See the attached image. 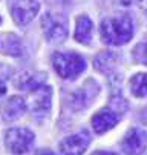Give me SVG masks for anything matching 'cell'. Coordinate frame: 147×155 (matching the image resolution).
I'll return each instance as SVG.
<instances>
[{
  "mask_svg": "<svg viewBox=\"0 0 147 155\" xmlns=\"http://www.w3.org/2000/svg\"><path fill=\"white\" fill-rule=\"evenodd\" d=\"M120 120H121V115L109 106V107H103L101 110H98L92 117L91 124L95 130V134L103 135L106 132H109L110 129H113L120 123Z\"/></svg>",
  "mask_w": 147,
  "mask_h": 155,
  "instance_id": "10",
  "label": "cell"
},
{
  "mask_svg": "<svg viewBox=\"0 0 147 155\" xmlns=\"http://www.w3.org/2000/svg\"><path fill=\"white\" fill-rule=\"evenodd\" d=\"M133 21L127 14H115L103 18L100 25L101 40L110 46L126 45L133 37Z\"/></svg>",
  "mask_w": 147,
  "mask_h": 155,
  "instance_id": "1",
  "label": "cell"
},
{
  "mask_svg": "<svg viewBox=\"0 0 147 155\" xmlns=\"http://www.w3.org/2000/svg\"><path fill=\"white\" fill-rule=\"evenodd\" d=\"M52 66L65 80H74L86 71V60L78 52H54Z\"/></svg>",
  "mask_w": 147,
  "mask_h": 155,
  "instance_id": "2",
  "label": "cell"
},
{
  "mask_svg": "<svg viewBox=\"0 0 147 155\" xmlns=\"http://www.w3.org/2000/svg\"><path fill=\"white\" fill-rule=\"evenodd\" d=\"M139 118H141V121L147 126V107H145V109L142 110V112H141V117H139Z\"/></svg>",
  "mask_w": 147,
  "mask_h": 155,
  "instance_id": "23",
  "label": "cell"
},
{
  "mask_svg": "<svg viewBox=\"0 0 147 155\" xmlns=\"http://www.w3.org/2000/svg\"><path fill=\"white\" fill-rule=\"evenodd\" d=\"M100 94V86L91 78L78 89L68 94L66 103L72 110H81L91 104V101Z\"/></svg>",
  "mask_w": 147,
  "mask_h": 155,
  "instance_id": "5",
  "label": "cell"
},
{
  "mask_svg": "<svg viewBox=\"0 0 147 155\" xmlns=\"http://www.w3.org/2000/svg\"><path fill=\"white\" fill-rule=\"evenodd\" d=\"M46 80V74L45 72H20L15 78H14V86L17 89L22 91H32L35 87L41 86Z\"/></svg>",
  "mask_w": 147,
  "mask_h": 155,
  "instance_id": "13",
  "label": "cell"
},
{
  "mask_svg": "<svg viewBox=\"0 0 147 155\" xmlns=\"http://www.w3.org/2000/svg\"><path fill=\"white\" fill-rule=\"evenodd\" d=\"M92 34H94V23L92 20L81 14L77 17V21H75V31H74V38L81 43V45H91L92 43Z\"/></svg>",
  "mask_w": 147,
  "mask_h": 155,
  "instance_id": "14",
  "label": "cell"
},
{
  "mask_svg": "<svg viewBox=\"0 0 147 155\" xmlns=\"http://www.w3.org/2000/svg\"><path fill=\"white\" fill-rule=\"evenodd\" d=\"M132 55H133V60L138 64L147 66V41H139L138 45H135Z\"/></svg>",
  "mask_w": 147,
  "mask_h": 155,
  "instance_id": "17",
  "label": "cell"
},
{
  "mask_svg": "<svg viewBox=\"0 0 147 155\" xmlns=\"http://www.w3.org/2000/svg\"><path fill=\"white\" fill-rule=\"evenodd\" d=\"M91 155H117V153H113V152H107V150H95V152L91 153Z\"/></svg>",
  "mask_w": 147,
  "mask_h": 155,
  "instance_id": "21",
  "label": "cell"
},
{
  "mask_svg": "<svg viewBox=\"0 0 147 155\" xmlns=\"http://www.w3.org/2000/svg\"><path fill=\"white\" fill-rule=\"evenodd\" d=\"M26 110V100L20 95H14L6 100V103L2 106V117L5 121H14L18 120Z\"/></svg>",
  "mask_w": 147,
  "mask_h": 155,
  "instance_id": "12",
  "label": "cell"
},
{
  "mask_svg": "<svg viewBox=\"0 0 147 155\" xmlns=\"http://www.w3.org/2000/svg\"><path fill=\"white\" fill-rule=\"evenodd\" d=\"M5 94H6V84L3 81H0V98H2Z\"/></svg>",
  "mask_w": 147,
  "mask_h": 155,
  "instance_id": "22",
  "label": "cell"
},
{
  "mask_svg": "<svg viewBox=\"0 0 147 155\" xmlns=\"http://www.w3.org/2000/svg\"><path fill=\"white\" fill-rule=\"evenodd\" d=\"M35 135L28 127H11L5 134V146L12 155H23L34 144Z\"/></svg>",
  "mask_w": 147,
  "mask_h": 155,
  "instance_id": "4",
  "label": "cell"
},
{
  "mask_svg": "<svg viewBox=\"0 0 147 155\" xmlns=\"http://www.w3.org/2000/svg\"><path fill=\"white\" fill-rule=\"evenodd\" d=\"M46 2L51 5H55V6H61V5H68L69 0H46Z\"/></svg>",
  "mask_w": 147,
  "mask_h": 155,
  "instance_id": "18",
  "label": "cell"
},
{
  "mask_svg": "<svg viewBox=\"0 0 147 155\" xmlns=\"http://www.w3.org/2000/svg\"><path fill=\"white\" fill-rule=\"evenodd\" d=\"M118 63V54L113 51H101L94 58L95 69L101 74H110Z\"/></svg>",
  "mask_w": 147,
  "mask_h": 155,
  "instance_id": "15",
  "label": "cell"
},
{
  "mask_svg": "<svg viewBox=\"0 0 147 155\" xmlns=\"http://www.w3.org/2000/svg\"><path fill=\"white\" fill-rule=\"evenodd\" d=\"M34 155H55L51 149H38Z\"/></svg>",
  "mask_w": 147,
  "mask_h": 155,
  "instance_id": "19",
  "label": "cell"
},
{
  "mask_svg": "<svg viewBox=\"0 0 147 155\" xmlns=\"http://www.w3.org/2000/svg\"><path fill=\"white\" fill-rule=\"evenodd\" d=\"M0 54L9 57H22L23 43L12 32H0Z\"/></svg>",
  "mask_w": 147,
  "mask_h": 155,
  "instance_id": "11",
  "label": "cell"
},
{
  "mask_svg": "<svg viewBox=\"0 0 147 155\" xmlns=\"http://www.w3.org/2000/svg\"><path fill=\"white\" fill-rule=\"evenodd\" d=\"M138 5H139L141 11L147 15V0H138Z\"/></svg>",
  "mask_w": 147,
  "mask_h": 155,
  "instance_id": "20",
  "label": "cell"
},
{
  "mask_svg": "<svg viewBox=\"0 0 147 155\" xmlns=\"http://www.w3.org/2000/svg\"><path fill=\"white\" fill-rule=\"evenodd\" d=\"M124 155H142L147 149V132L141 127H130L121 141Z\"/></svg>",
  "mask_w": 147,
  "mask_h": 155,
  "instance_id": "6",
  "label": "cell"
},
{
  "mask_svg": "<svg viewBox=\"0 0 147 155\" xmlns=\"http://www.w3.org/2000/svg\"><path fill=\"white\" fill-rule=\"evenodd\" d=\"M38 9H40V5L37 0H12L9 6L12 20L20 26H25L29 21H32Z\"/></svg>",
  "mask_w": 147,
  "mask_h": 155,
  "instance_id": "7",
  "label": "cell"
},
{
  "mask_svg": "<svg viewBox=\"0 0 147 155\" xmlns=\"http://www.w3.org/2000/svg\"><path fill=\"white\" fill-rule=\"evenodd\" d=\"M120 2H121V3L124 5V6H130V5H132V3L135 2V0H120Z\"/></svg>",
  "mask_w": 147,
  "mask_h": 155,
  "instance_id": "24",
  "label": "cell"
},
{
  "mask_svg": "<svg viewBox=\"0 0 147 155\" xmlns=\"http://www.w3.org/2000/svg\"><path fill=\"white\" fill-rule=\"evenodd\" d=\"M51 98H52V89L49 86L41 84L35 89L29 91V106L32 114L37 115H46L51 109Z\"/></svg>",
  "mask_w": 147,
  "mask_h": 155,
  "instance_id": "9",
  "label": "cell"
},
{
  "mask_svg": "<svg viewBox=\"0 0 147 155\" xmlns=\"http://www.w3.org/2000/svg\"><path fill=\"white\" fill-rule=\"evenodd\" d=\"M41 31L49 43H61L66 40L69 32L68 20L61 14L46 12L41 17Z\"/></svg>",
  "mask_w": 147,
  "mask_h": 155,
  "instance_id": "3",
  "label": "cell"
},
{
  "mask_svg": "<svg viewBox=\"0 0 147 155\" xmlns=\"http://www.w3.org/2000/svg\"><path fill=\"white\" fill-rule=\"evenodd\" d=\"M0 23H2V17H0Z\"/></svg>",
  "mask_w": 147,
  "mask_h": 155,
  "instance_id": "25",
  "label": "cell"
},
{
  "mask_svg": "<svg viewBox=\"0 0 147 155\" xmlns=\"http://www.w3.org/2000/svg\"><path fill=\"white\" fill-rule=\"evenodd\" d=\"M129 86H130V92L138 97V98H144L147 97V74L145 72H138L135 74L130 81H129Z\"/></svg>",
  "mask_w": 147,
  "mask_h": 155,
  "instance_id": "16",
  "label": "cell"
},
{
  "mask_svg": "<svg viewBox=\"0 0 147 155\" xmlns=\"http://www.w3.org/2000/svg\"><path fill=\"white\" fill-rule=\"evenodd\" d=\"M89 144H91V134L88 130H80L77 134L63 138L58 144V149L61 155H83L89 147Z\"/></svg>",
  "mask_w": 147,
  "mask_h": 155,
  "instance_id": "8",
  "label": "cell"
}]
</instances>
